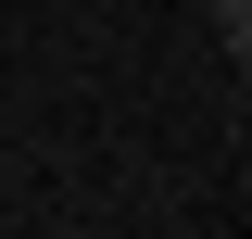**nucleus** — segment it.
I'll return each instance as SVG.
<instances>
[{
    "label": "nucleus",
    "mask_w": 252,
    "mask_h": 239,
    "mask_svg": "<svg viewBox=\"0 0 252 239\" xmlns=\"http://www.w3.org/2000/svg\"><path fill=\"white\" fill-rule=\"evenodd\" d=\"M215 26H227V51L252 63V0H215Z\"/></svg>",
    "instance_id": "obj_1"
}]
</instances>
